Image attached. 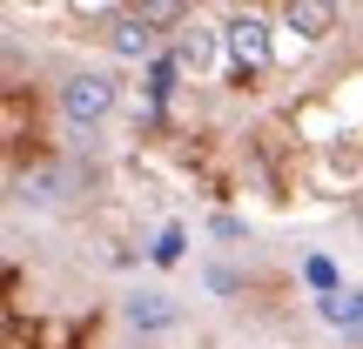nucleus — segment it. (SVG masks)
<instances>
[{"instance_id":"nucleus-3","label":"nucleus","mask_w":363,"mask_h":349,"mask_svg":"<svg viewBox=\"0 0 363 349\" xmlns=\"http://www.w3.org/2000/svg\"><path fill=\"white\" fill-rule=\"evenodd\" d=\"M121 323L128 329H142V336H169V329L182 323V302L169 296V289H128V296H121Z\"/></svg>"},{"instance_id":"nucleus-1","label":"nucleus","mask_w":363,"mask_h":349,"mask_svg":"<svg viewBox=\"0 0 363 349\" xmlns=\"http://www.w3.org/2000/svg\"><path fill=\"white\" fill-rule=\"evenodd\" d=\"M115 108H121V81L108 67H81V74L61 81V121L67 128H101Z\"/></svg>"},{"instance_id":"nucleus-2","label":"nucleus","mask_w":363,"mask_h":349,"mask_svg":"<svg viewBox=\"0 0 363 349\" xmlns=\"http://www.w3.org/2000/svg\"><path fill=\"white\" fill-rule=\"evenodd\" d=\"M222 47L235 54V67H269V54H276V27L262 21V13H229L222 21Z\"/></svg>"},{"instance_id":"nucleus-6","label":"nucleus","mask_w":363,"mask_h":349,"mask_svg":"<svg viewBox=\"0 0 363 349\" xmlns=\"http://www.w3.org/2000/svg\"><path fill=\"white\" fill-rule=\"evenodd\" d=\"M283 27L303 40V47H316V40H330V27H337V13L330 7H289L283 13Z\"/></svg>"},{"instance_id":"nucleus-8","label":"nucleus","mask_w":363,"mask_h":349,"mask_svg":"<svg viewBox=\"0 0 363 349\" xmlns=\"http://www.w3.org/2000/svg\"><path fill=\"white\" fill-rule=\"evenodd\" d=\"M316 309H323V323L357 329L363 323V289H330V296H316Z\"/></svg>"},{"instance_id":"nucleus-7","label":"nucleus","mask_w":363,"mask_h":349,"mask_svg":"<svg viewBox=\"0 0 363 349\" xmlns=\"http://www.w3.org/2000/svg\"><path fill=\"white\" fill-rule=\"evenodd\" d=\"M21 202H34V208L67 202V168H34V175L21 181Z\"/></svg>"},{"instance_id":"nucleus-9","label":"nucleus","mask_w":363,"mask_h":349,"mask_svg":"<svg viewBox=\"0 0 363 349\" xmlns=\"http://www.w3.org/2000/svg\"><path fill=\"white\" fill-rule=\"evenodd\" d=\"M330 175H363V142H330Z\"/></svg>"},{"instance_id":"nucleus-10","label":"nucleus","mask_w":363,"mask_h":349,"mask_svg":"<svg viewBox=\"0 0 363 349\" xmlns=\"http://www.w3.org/2000/svg\"><path fill=\"white\" fill-rule=\"evenodd\" d=\"M182 242H189L182 229H162V242H155V262H175V256H182Z\"/></svg>"},{"instance_id":"nucleus-5","label":"nucleus","mask_w":363,"mask_h":349,"mask_svg":"<svg viewBox=\"0 0 363 349\" xmlns=\"http://www.w3.org/2000/svg\"><path fill=\"white\" fill-rule=\"evenodd\" d=\"M108 47H115L121 61H142V54L155 47V34H148V21H142V13H121V21L108 27Z\"/></svg>"},{"instance_id":"nucleus-4","label":"nucleus","mask_w":363,"mask_h":349,"mask_svg":"<svg viewBox=\"0 0 363 349\" xmlns=\"http://www.w3.org/2000/svg\"><path fill=\"white\" fill-rule=\"evenodd\" d=\"M216 54H222V27H202V21L175 27V61H182V67L208 74V67H216Z\"/></svg>"}]
</instances>
